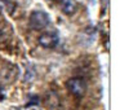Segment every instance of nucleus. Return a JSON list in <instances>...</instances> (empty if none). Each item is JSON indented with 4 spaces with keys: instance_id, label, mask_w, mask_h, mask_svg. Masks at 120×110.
Instances as JSON below:
<instances>
[{
    "instance_id": "20e7f679",
    "label": "nucleus",
    "mask_w": 120,
    "mask_h": 110,
    "mask_svg": "<svg viewBox=\"0 0 120 110\" xmlns=\"http://www.w3.org/2000/svg\"><path fill=\"white\" fill-rule=\"evenodd\" d=\"M1 76H3L4 80H7V82L14 80V79L18 76V70H17V66L8 63V66H7V67L1 69Z\"/></svg>"
},
{
    "instance_id": "7ed1b4c3",
    "label": "nucleus",
    "mask_w": 120,
    "mask_h": 110,
    "mask_svg": "<svg viewBox=\"0 0 120 110\" xmlns=\"http://www.w3.org/2000/svg\"><path fill=\"white\" fill-rule=\"evenodd\" d=\"M60 42V38L56 32L52 31H45L43 32L41 35L39 36V44L41 47L47 48V49H52V48H56Z\"/></svg>"
},
{
    "instance_id": "f03ea898",
    "label": "nucleus",
    "mask_w": 120,
    "mask_h": 110,
    "mask_svg": "<svg viewBox=\"0 0 120 110\" xmlns=\"http://www.w3.org/2000/svg\"><path fill=\"white\" fill-rule=\"evenodd\" d=\"M66 88L76 97H83L86 92V82L83 78H70L66 82Z\"/></svg>"
},
{
    "instance_id": "423d86ee",
    "label": "nucleus",
    "mask_w": 120,
    "mask_h": 110,
    "mask_svg": "<svg viewBox=\"0 0 120 110\" xmlns=\"http://www.w3.org/2000/svg\"><path fill=\"white\" fill-rule=\"evenodd\" d=\"M4 100H5V91L3 86H0V101H4Z\"/></svg>"
},
{
    "instance_id": "39448f33",
    "label": "nucleus",
    "mask_w": 120,
    "mask_h": 110,
    "mask_svg": "<svg viewBox=\"0 0 120 110\" xmlns=\"http://www.w3.org/2000/svg\"><path fill=\"white\" fill-rule=\"evenodd\" d=\"M61 9H62V12L65 14L71 16V14H74L76 11H78V4H76L75 0H65V1L62 3Z\"/></svg>"
},
{
    "instance_id": "f257e3e1",
    "label": "nucleus",
    "mask_w": 120,
    "mask_h": 110,
    "mask_svg": "<svg viewBox=\"0 0 120 110\" xmlns=\"http://www.w3.org/2000/svg\"><path fill=\"white\" fill-rule=\"evenodd\" d=\"M29 24L32 30H43L52 24V21H50L48 13H45L43 11H34L30 14Z\"/></svg>"
}]
</instances>
